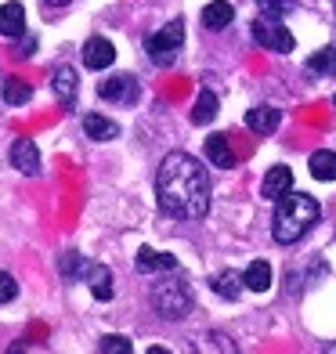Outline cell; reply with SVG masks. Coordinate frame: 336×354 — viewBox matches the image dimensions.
I'll use <instances>...</instances> for the list:
<instances>
[{
  "mask_svg": "<svg viewBox=\"0 0 336 354\" xmlns=\"http://www.w3.org/2000/svg\"><path fill=\"white\" fill-rule=\"evenodd\" d=\"M159 210L174 221H199L210 210V177L188 152H170L156 174Z\"/></svg>",
  "mask_w": 336,
  "mask_h": 354,
  "instance_id": "6da1fadb",
  "label": "cell"
},
{
  "mask_svg": "<svg viewBox=\"0 0 336 354\" xmlns=\"http://www.w3.org/2000/svg\"><path fill=\"white\" fill-rule=\"evenodd\" d=\"M322 210H318V203L311 196H304V192H286L279 199V210H275V221H271V235H275V243L290 246L297 239H304L311 232V224H318Z\"/></svg>",
  "mask_w": 336,
  "mask_h": 354,
  "instance_id": "7a4b0ae2",
  "label": "cell"
},
{
  "mask_svg": "<svg viewBox=\"0 0 336 354\" xmlns=\"http://www.w3.org/2000/svg\"><path fill=\"white\" fill-rule=\"evenodd\" d=\"M152 308L170 322H181L192 311V289L181 279H159L152 286Z\"/></svg>",
  "mask_w": 336,
  "mask_h": 354,
  "instance_id": "3957f363",
  "label": "cell"
},
{
  "mask_svg": "<svg viewBox=\"0 0 336 354\" xmlns=\"http://www.w3.org/2000/svg\"><path fill=\"white\" fill-rule=\"evenodd\" d=\"M62 275L84 279V282H91V293L98 300H112V275H109V268H102V264L80 261L76 253H69V257H62Z\"/></svg>",
  "mask_w": 336,
  "mask_h": 354,
  "instance_id": "277c9868",
  "label": "cell"
},
{
  "mask_svg": "<svg viewBox=\"0 0 336 354\" xmlns=\"http://www.w3.org/2000/svg\"><path fill=\"white\" fill-rule=\"evenodd\" d=\"M181 44H185V26H181V22H167L159 33L149 37L145 51H149V58L156 62L159 69H167V66H174V58H178V51H181Z\"/></svg>",
  "mask_w": 336,
  "mask_h": 354,
  "instance_id": "5b68a950",
  "label": "cell"
},
{
  "mask_svg": "<svg viewBox=\"0 0 336 354\" xmlns=\"http://www.w3.org/2000/svg\"><path fill=\"white\" fill-rule=\"evenodd\" d=\"M253 40L268 51H279V55H290L293 51V33L279 22V15H261L257 22H253Z\"/></svg>",
  "mask_w": 336,
  "mask_h": 354,
  "instance_id": "8992f818",
  "label": "cell"
},
{
  "mask_svg": "<svg viewBox=\"0 0 336 354\" xmlns=\"http://www.w3.org/2000/svg\"><path fill=\"white\" fill-rule=\"evenodd\" d=\"M98 94L105 102H116V105H138V98H141V87H138V80L134 76H109V80H102L98 84Z\"/></svg>",
  "mask_w": 336,
  "mask_h": 354,
  "instance_id": "52a82bcc",
  "label": "cell"
},
{
  "mask_svg": "<svg viewBox=\"0 0 336 354\" xmlns=\"http://www.w3.org/2000/svg\"><path fill=\"white\" fill-rule=\"evenodd\" d=\"M51 87H55V98L62 109H76V91H80V80L73 66H58L51 76Z\"/></svg>",
  "mask_w": 336,
  "mask_h": 354,
  "instance_id": "ba28073f",
  "label": "cell"
},
{
  "mask_svg": "<svg viewBox=\"0 0 336 354\" xmlns=\"http://www.w3.org/2000/svg\"><path fill=\"white\" fill-rule=\"evenodd\" d=\"M112 62H116V47H112V40L91 37V40L84 44V66H87V69H109Z\"/></svg>",
  "mask_w": 336,
  "mask_h": 354,
  "instance_id": "9c48e42d",
  "label": "cell"
},
{
  "mask_svg": "<svg viewBox=\"0 0 336 354\" xmlns=\"http://www.w3.org/2000/svg\"><path fill=\"white\" fill-rule=\"evenodd\" d=\"M134 268L145 271V275H156V271H178V257L174 253H159V250H138L134 257Z\"/></svg>",
  "mask_w": 336,
  "mask_h": 354,
  "instance_id": "30bf717a",
  "label": "cell"
},
{
  "mask_svg": "<svg viewBox=\"0 0 336 354\" xmlns=\"http://www.w3.org/2000/svg\"><path fill=\"white\" fill-rule=\"evenodd\" d=\"M279 123H282V112L271 109V105H261V109H250V112H246V127H250L253 134H261V138L275 134Z\"/></svg>",
  "mask_w": 336,
  "mask_h": 354,
  "instance_id": "8fae6325",
  "label": "cell"
},
{
  "mask_svg": "<svg viewBox=\"0 0 336 354\" xmlns=\"http://www.w3.org/2000/svg\"><path fill=\"white\" fill-rule=\"evenodd\" d=\"M11 163L19 167L22 174L37 177L40 174V152H37V145L29 141V138H19V141L11 145Z\"/></svg>",
  "mask_w": 336,
  "mask_h": 354,
  "instance_id": "7c38bea8",
  "label": "cell"
},
{
  "mask_svg": "<svg viewBox=\"0 0 336 354\" xmlns=\"http://www.w3.org/2000/svg\"><path fill=\"white\" fill-rule=\"evenodd\" d=\"M261 192H264V199H282L286 192H293V170L290 167H271Z\"/></svg>",
  "mask_w": 336,
  "mask_h": 354,
  "instance_id": "4fadbf2b",
  "label": "cell"
},
{
  "mask_svg": "<svg viewBox=\"0 0 336 354\" xmlns=\"http://www.w3.org/2000/svg\"><path fill=\"white\" fill-rule=\"evenodd\" d=\"M26 33V8L19 0L0 8V37H22Z\"/></svg>",
  "mask_w": 336,
  "mask_h": 354,
  "instance_id": "5bb4252c",
  "label": "cell"
},
{
  "mask_svg": "<svg viewBox=\"0 0 336 354\" xmlns=\"http://www.w3.org/2000/svg\"><path fill=\"white\" fill-rule=\"evenodd\" d=\"M206 159H210L214 167H224V170L235 167V152L228 145V134H210L206 138Z\"/></svg>",
  "mask_w": 336,
  "mask_h": 354,
  "instance_id": "9a60e30c",
  "label": "cell"
},
{
  "mask_svg": "<svg viewBox=\"0 0 336 354\" xmlns=\"http://www.w3.org/2000/svg\"><path fill=\"white\" fill-rule=\"evenodd\" d=\"M232 19H235V8L228 4V0H214V4L203 8V26L214 29V33H217V29H224Z\"/></svg>",
  "mask_w": 336,
  "mask_h": 354,
  "instance_id": "2e32d148",
  "label": "cell"
},
{
  "mask_svg": "<svg viewBox=\"0 0 336 354\" xmlns=\"http://www.w3.org/2000/svg\"><path fill=\"white\" fill-rule=\"evenodd\" d=\"M84 131H87V138H94V141L120 138V127L112 123V120H105V116H98V112H87V116H84Z\"/></svg>",
  "mask_w": 336,
  "mask_h": 354,
  "instance_id": "e0dca14e",
  "label": "cell"
},
{
  "mask_svg": "<svg viewBox=\"0 0 336 354\" xmlns=\"http://www.w3.org/2000/svg\"><path fill=\"white\" fill-rule=\"evenodd\" d=\"M243 286L253 289V293H264V289L271 286V264L268 261H253L246 268V275H243Z\"/></svg>",
  "mask_w": 336,
  "mask_h": 354,
  "instance_id": "ac0fdd59",
  "label": "cell"
},
{
  "mask_svg": "<svg viewBox=\"0 0 336 354\" xmlns=\"http://www.w3.org/2000/svg\"><path fill=\"white\" fill-rule=\"evenodd\" d=\"M214 116H217V94L214 91H199L196 109H192V123L206 127V123H214Z\"/></svg>",
  "mask_w": 336,
  "mask_h": 354,
  "instance_id": "d6986e66",
  "label": "cell"
},
{
  "mask_svg": "<svg viewBox=\"0 0 336 354\" xmlns=\"http://www.w3.org/2000/svg\"><path fill=\"white\" fill-rule=\"evenodd\" d=\"M311 177H318V181H336V152L318 149L311 156Z\"/></svg>",
  "mask_w": 336,
  "mask_h": 354,
  "instance_id": "ffe728a7",
  "label": "cell"
},
{
  "mask_svg": "<svg viewBox=\"0 0 336 354\" xmlns=\"http://www.w3.org/2000/svg\"><path fill=\"white\" fill-rule=\"evenodd\" d=\"M29 98H33V87H29L26 80H19V76H8L4 80V102L8 105H26Z\"/></svg>",
  "mask_w": 336,
  "mask_h": 354,
  "instance_id": "44dd1931",
  "label": "cell"
},
{
  "mask_svg": "<svg viewBox=\"0 0 336 354\" xmlns=\"http://www.w3.org/2000/svg\"><path fill=\"white\" fill-rule=\"evenodd\" d=\"M239 282H243L239 275H232V271H221V275H217L210 286H214V293H217V297H224V300H235V297H239V289H243Z\"/></svg>",
  "mask_w": 336,
  "mask_h": 354,
  "instance_id": "7402d4cb",
  "label": "cell"
},
{
  "mask_svg": "<svg viewBox=\"0 0 336 354\" xmlns=\"http://www.w3.org/2000/svg\"><path fill=\"white\" fill-rule=\"evenodd\" d=\"M308 69H311V73H326V76H336V51H333V47H322L318 55H311Z\"/></svg>",
  "mask_w": 336,
  "mask_h": 354,
  "instance_id": "603a6c76",
  "label": "cell"
},
{
  "mask_svg": "<svg viewBox=\"0 0 336 354\" xmlns=\"http://www.w3.org/2000/svg\"><path fill=\"white\" fill-rule=\"evenodd\" d=\"M15 293H19V282H15L8 271H0V304H8L15 300Z\"/></svg>",
  "mask_w": 336,
  "mask_h": 354,
  "instance_id": "cb8c5ba5",
  "label": "cell"
},
{
  "mask_svg": "<svg viewBox=\"0 0 336 354\" xmlns=\"http://www.w3.org/2000/svg\"><path fill=\"white\" fill-rule=\"evenodd\" d=\"M98 351H120V354H131V340H123V336H105V340L98 344Z\"/></svg>",
  "mask_w": 336,
  "mask_h": 354,
  "instance_id": "d4e9b609",
  "label": "cell"
},
{
  "mask_svg": "<svg viewBox=\"0 0 336 354\" xmlns=\"http://www.w3.org/2000/svg\"><path fill=\"white\" fill-rule=\"evenodd\" d=\"M297 4V0H261V11L264 15H282V11H290Z\"/></svg>",
  "mask_w": 336,
  "mask_h": 354,
  "instance_id": "484cf974",
  "label": "cell"
},
{
  "mask_svg": "<svg viewBox=\"0 0 336 354\" xmlns=\"http://www.w3.org/2000/svg\"><path fill=\"white\" fill-rule=\"evenodd\" d=\"M33 51H37V40H22L19 47H15V58H29Z\"/></svg>",
  "mask_w": 336,
  "mask_h": 354,
  "instance_id": "4316f807",
  "label": "cell"
},
{
  "mask_svg": "<svg viewBox=\"0 0 336 354\" xmlns=\"http://www.w3.org/2000/svg\"><path fill=\"white\" fill-rule=\"evenodd\" d=\"M47 8H66V4H73V0H44Z\"/></svg>",
  "mask_w": 336,
  "mask_h": 354,
  "instance_id": "83f0119b",
  "label": "cell"
},
{
  "mask_svg": "<svg viewBox=\"0 0 336 354\" xmlns=\"http://www.w3.org/2000/svg\"><path fill=\"white\" fill-rule=\"evenodd\" d=\"M333 102H336V98H333Z\"/></svg>",
  "mask_w": 336,
  "mask_h": 354,
  "instance_id": "f1b7e54d",
  "label": "cell"
}]
</instances>
